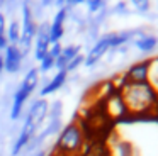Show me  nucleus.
<instances>
[{"mask_svg": "<svg viewBox=\"0 0 158 156\" xmlns=\"http://www.w3.org/2000/svg\"><path fill=\"white\" fill-rule=\"evenodd\" d=\"M5 34H7V43L17 46L19 41H21V24H19V20H12V22L9 24Z\"/></svg>", "mask_w": 158, "mask_h": 156, "instance_id": "2eb2a0df", "label": "nucleus"}, {"mask_svg": "<svg viewBox=\"0 0 158 156\" xmlns=\"http://www.w3.org/2000/svg\"><path fill=\"white\" fill-rule=\"evenodd\" d=\"M48 110H49V104L48 100H44V98H38V100L32 102L31 109H29L27 112V121L32 124V127L38 131L39 125L43 124V122L46 121V117H48Z\"/></svg>", "mask_w": 158, "mask_h": 156, "instance_id": "423d86ee", "label": "nucleus"}, {"mask_svg": "<svg viewBox=\"0 0 158 156\" xmlns=\"http://www.w3.org/2000/svg\"><path fill=\"white\" fill-rule=\"evenodd\" d=\"M124 9H126V3H123V2L117 3V5H116V10H117V12H126Z\"/></svg>", "mask_w": 158, "mask_h": 156, "instance_id": "a878e982", "label": "nucleus"}, {"mask_svg": "<svg viewBox=\"0 0 158 156\" xmlns=\"http://www.w3.org/2000/svg\"><path fill=\"white\" fill-rule=\"evenodd\" d=\"M80 64H83V56L82 54H77L75 58H73L72 61H70L68 64H66V68H65V71L66 73H70V71H73V70H77V68L80 66Z\"/></svg>", "mask_w": 158, "mask_h": 156, "instance_id": "412c9836", "label": "nucleus"}, {"mask_svg": "<svg viewBox=\"0 0 158 156\" xmlns=\"http://www.w3.org/2000/svg\"><path fill=\"white\" fill-rule=\"evenodd\" d=\"M119 92L131 114L148 112L155 105H158V92L150 81H146V83H126Z\"/></svg>", "mask_w": 158, "mask_h": 156, "instance_id": "f257e3e1", "label": "nucleus"}, {"mask_svg": "<svg viewBox=\"0 0 158 156\" xmlns=\"http://www.w3.org/2000/svg\"><path fill=\"white\" fill-rule=\"evenodd\" d=\"M109 49H110V39H109V34H107V36L100 37V39L94 44V47L87 53V56H83V64H85V66H94Z\"/></svg>", "mask_w": 158, "mask_h": 156, "instance_id": "1a4fd4ad", "label": "nucleus"}, {"mask_svg": "<svg viewBox=\"0 0 158 156\" xmlns=\"http://www.w3.org/2000/svg\"><path fill=\"white\" fill-rule=\"evenodd\" d=\"M85 146V134L78 122L63 125L55 142V151L60 156H78Z\"/></svg>", "mask_w": 158, "mask_h": 156, "instance_id": "f03ea898", "label": "nucleus"}, {"mask_svg": "<svg viewBox=\"0 0 158 156\" xmlns=\"http://www.w3.org/2000/svg\"><path fill=\"white\" fill-rule=\"evenodd\" d=\"M68 10H70L68 7H60V10L55 14L51 24H49V41H51V44L60 43V39L65 34V20L66 15H68Z\"/></svg>", "mask_w": 158, "mask_h": 156, "instance_id": "0eeeda50", "label": "nucleus"}, {"mask_svg": "<svg viewBox=\"0 0 158 156\" xmlns=\"http://www.w3.org/2000/svg\"><path fill=\"white\" fill-rule=\"evenodd\" d=\"M66 78H68V73H66L65 70H63V71H58V73H56L55 76H53L51 80H49L48 83H46L44 87L41 88V92H39L41 98H44V97H48V95H51V93H55V92H58L60 88L65 85Z\"/></svg>", "mask_w": 158, "mask_h": 156, "instance_id": "9b49d317", "label": "nucleus"}, {"mask_svg": "<svg viewBox=\"0 0 158 156\" xmlns=\"http://www.w3.org/2000/svg\"><path fill=\"white\" fill-rule=\"evenodd\" d=\"M31 97L27 92L24 90L22 87H19L14 93V100H12V107H10V119L12 121H17L22 114V107H24L26 100Z\"/></svg>", "mask_w": 158, "mask_h": 156, "instance_id": "ddd939ff", "label": "nucleus"}, {"mask_svg": "<svg viewBox=\"0 0 158 156\" xmlns=\"http://www.w3.org/2000/svg\"><path fill=\"white\" fill-rule=\"evenodd\" d=\"M7 29H5V15L0 14V51H4L5 47L9 46L7 43Z\"/></svg>", "mask_w": 158, "mask_h": 156, "instance_id": "a211bd4d", "label": "nucleus"}, {"mask_svg": "<svg viewBox=\"0 0 158 156\" xmlns=\"http://www.w3.org/2000/svg\"><path fill=\"white\" fill-rule=\"evenodd\" d=\"M156 43H158L156 37H155V36H148V34H143L141 37H138V39L134 41V44H136L138 49L144 51V53H150V51L156 46Z\"/></svg>", "mask_w": 158, "mask_h": 156, "instance_id": "dca6fc26", "label": "nucleus"}, {"mask_svg": "<svg viewBox=\"0 0 158 156\" xmlns=\"http://www.w3.org/2000/svg\"><path fill=\"white\" fill-rule=\"evenodd\" d=\"M133 31H123V32H116V34H109L110 39V47H119L121 44H124L126 41L131 39Z\"/></svg>", "mask_w": 158, "mask_h": 156, "instance_id": "f3484780", "label": "nucleus"}, {"mask_svg": "<svg viewBox=\"0 0 158 156\" xmlns=\"http://www.w3.org/2000/svg\"><path fill=\"white\" fill-rule=\"evenodd\" d=\"M4 71H7V73H17L19 70H21L22 66V54L21 51H19L17 46H14V44H9L7 47L4 49Z\"/></svg>", "mask_w": 158, "mask_h": 156, "instance_id": "6e6552de", "label": "nucleus"}, {"mask_svg": "<svg viewBox=\"0 0 158 156\" xmlns=\"http://www.w3.org/2000/svg\"><path fill=\"white\" fill-rule=\"evenodd\" d=\"M107 112H109V115L114 119L124 117L126 114H129V110H127V107H126V104H124L123 95H121L119 90L107 97Z\"/></svg>", "mask_w": 158, "mask_h": 156, "instance_id": "9d476101", "label": "nucleus"}, {"mask_svg": "<svg viewBox=\"0 0 158 156\" xmlns=\"http://www.w3.org/2000/svg\"><path fill=\"white\" fill-rule=\"evenodd\" d=\"M38 83H39V70H38V68H31V70L26 73L24 80H22V83H21V87L24 88L29 95H32V92L36 90Z\"/></svg>", "mask_w": 158, "mask_h": 156, "instance_id": "4468645a", "label": "nucleus"}, {"mask_svg": "<svg viewBox=\"0 0 158 156\" xmlns=\"http://www.w3.org/2000/svg\"><path fill=\"white\" fill-rule=\"evenodd\" d=\"M2 71H4V58L0 56V75H2Z\"/></svg>", "mask_w": 158, "mask_h": 156, "instance_id": "c85d7f7f", "label": "nucleus"}, {"mask_svg": "<svg viewBox=\"0 0 158 156\" xmlns=\"http://www.w3.org/2000/svg\"><path fill=\"white\" fill-rule=\"evenodd\" d=\"M156 92H158V88H156Z\"/></svg>", "mask_w": 158, "mask_h": 156, "instance_id": "7c9ffc66", "label": "nucleus"}, {"mask_svg": "<svg viewBox=\"0 0 158 156\" xmlns=\"http://www.w3.org/2000/svg\"><path fill=\"white\" fill-rule=\"evenodd\" d=\"M51 68H55V58H51L49 54H46V56L39 61V68H38V70L43 71V73H46V71H49Z\"/></svg>", "mask_w": 158, "mask_h": 156, "instance_id": "6ab92c4d", "label": "nucleus"}, {"mask_svg": "<svg viewBox=\"0 0 158 156\" xmlns=\"http://www.w3.org/2000/svg\"><path fill=\"white\" fill-rule=\"evenodd\" d=\"M131 3H133L139 12H146V10L150 9V0H131Z\"/></svg>", "mask_w": 158, "mask_h": 156, "instance_id": "5701e85b", "label": "nucleus"}, {"mask_svg": "<svg viewBox=\"0 0 158 156\" xmlns=\"http://www.w3.org/2000/svg\"><path fill=\"white\" fill-rule=\"evenodd\" d=\"M77 54H80V46H77V44H70V46L63 47L61 54L55 60V68L58 71H63L66 68V64H68Z\"/></svg>", "mask_w": 158, "mask_h": 156, "instance_id": "f8f14e48", "label": "nucleus"}, {"mask_svg": "<svg viewBox=\"0 0 158 156\" xmlns=\"http://www.w3.org/2000/svg\"><path fill=\"white\" fill-rule=\"evenodd\" d=\"M83 2H85V0H66L65 7H68V9H72V7L78 5V3H83Z\"/></svg>", "mask_w": 158, "mask_h": 156, "instance_id": "393cba45", "label": "nucleus"}, {"mask_svg": "<svg viewBox=\"0 0 158 156\" xmlns=\"http://www.w3.org/2000/svg\"><path fill=\"white\" fill-rule=\"evenodd\" d=\"M51 46L49 41V22L38 24V32H36V46H34V58L41 61L48 54V49Z\"/></svg>", "mask_w": 158, "mask_h": 156, "instance_id": "39448f33", "label": "nucleus"}, {"mask_svg": "<svg viewBox=\"0 0 158 156\" xmlns=\"http://www.w3.org/2000/svg\"><path fill=\"white\" fill-rule=\"evenodd\" d=\"M85 3L89 5L90 12H97V10L104 5V0H85Z\"/></svg>", "mask_w": 158, "mask_h": 156, "instance_id": "b1692460", "label": "nucleus"}, {"mask_svg": "<svg viewBox=\"0 0 158 156\" xmlns=\"http://www.w3.org/2000/svg\"><path fill=\"white\" fill-rule=\"evenodd\" d=\"M41 3L44 7H48V5H53V3H55V0H41Z\"/></svg>", "mask_w": 158, "mask_h": 156, "instance_id": "bb28decb", "label": "nucleus"}, {"mask_svg": "<svg viewBox=\"0 0 158 156\" xmlns=\"http://www.w3.org/2000/svg\"><path fill=\"white\" fill-rule=\"evenodd\" d=\"M126 83H146L150 80V60H143L131 64L123 75Z\"/></svg>", "mask_w": 158, "mask_h": 156, "instance_id": "20e7f679", "label": "nucleus"}, {"mask_svg": "<svg viewBox=\"0 0 158 156\" xmlns=\"http://www.w3.org/2000/svg\"><path fill=\"white\" fill-rule=\"evenodd\" d=\"M61 102H55L53 105H49V110H48V117L49 121H53V119H61Z\"/></svg>", "mask_w": 158, "mask_h": 156, "instance_id": "aec40b11", "label": "nucleus"}, {"mask_svg": "<svg viewBox=\"0 0 158 156\" xmlns=\"http://www.w3.org/2000/svg\"><path fill=\"white\" fill-rule=\"evenodd\" d=\"M55 3L58 7H65V3H66V0H55Z\"/></svg>", "mask_w": 158, "mask_h": 156, "instance_id": "cd10ccee", "label": "nucleus"}, {"mask_svg": "<svg viewBox=\"0 0 158 156\" xmlns=\"http://www.w3.org/2000/svg\"><path fill=\"white\" fill-rule=\"evenodd\" d=\"M61 49H63V46H61V43H55V44H51V46H49V49H48V54L51 58H58L60 54H61Z\"/></svg>", "mask_w": 158, "mask_h": 156, "instance_id": "4be33fe9", "label": "nucleus"}, {"mask_svg": "<svg viewBox=\"0 0 158 156\" xmlns=\"http://www.w3.org/2000/svg\"><path fill=\"white\" fill-rule=\"evenodd\" d=\"M156 88H158V87H156Z\"/></svg>", "mask_w": 158, "mask_h": 156, "instance_id": "2f4dec72", "label": "nucleus"}, {"mask_svg": "<svg viewBox=\"0 0 158 156\" xmlns=\"http://www.w3.org/2000/svg\"><path fill=\"white\" fill-rule=\"evenodd\" d=\"M48 156H60V154H56V153H51V154H48Z\"/></svg>", "mask_w": 158, "mask_h": 156, "instance_id": "c756f323", "label": "nucleus"}, {"mask_svg": "<svg viewBox=\"0 0 158 156\" xmlns=\"http://www.w3.org/2000/svg\"><path fill=\"white\" fill-rule=\"evenodd\" d=\"M36 32H38V22L34 19V12L31 9V2L26 0L22 3V24H21V41H19L17 47L21 51L22 56L29 53L32 46V39H36Z\"/></svg>", "mask_w": 158, "mask_h": 156, "instance_id": "7ed1b4c3", "label": "nucleus"}]
</instances>
